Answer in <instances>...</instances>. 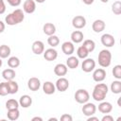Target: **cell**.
Masks as SVG:
<instances>
[{
  "mask_svg": "<svg viewBox=\"0 0 121 121\" xmlns=\"http://www.w3.org/2000/svg\"><path fill=\"white\" fill-rule=\"evenodd\" d=\"M25 19V12L21 9H16L5 17V23L9 26H15L22 23Z\"/></svg>",
  "mask_w": 121,
  "mask_h": 121,
  "instance_id": "cell-1",
  "label": "cell"
},
{
  "mask_svg": "<svg viewBox=\"0 0 121 121\" xmlns=\"http://www.w3.org/2000/svg\"><path fill=\"white\" fill-rule=\"evenodd\" d=\"M109 92V88L107 86L106 83H100L98 82L93 89V93H92V97L97 101H103L106 98V95Z\"/></svg>",
  "mask_w": 121,
  "mask_h": 121,
  "instance_id": "cell-2",
  "label": "cell"
},
{
  "mask_svg": "<svg viewBox=\"0 0 121 121\" xmlns=\"http://www.w3.org/2000/svg\"><path fill=\"white\" fill-rule=\"evenodd\" d=\"M97 60H98V64L102 68L109 67L111 65V62H112V53H111V51L108 50V49H102L98 53Z\"/></svg>",
  "mask_w": 121,
  "mask_h": 121,
  "instance_id": "cell-3",
  "label": "cell"
},
{
  "mask_svg": "<svg viewBox=\"0 0 121 121\" xmlns=\"http://www.w3.org/2000/svg\"><path fill=\"white\" fill-rule=\"evenodd\" d=\"M74 98H75V100L78 103L84 104V103H86V102L89 101V99H90V94L85 89H78V90L76 91L75 95H74Z\"/></svg>",
  "mask_w": 121,
  "mask_h": 121,
  "instance_id": "cell-4",
  "label": "cell"
},
{
  "mask_svg": "<svg viewBox=\"0 0 121 121\" xmlns=\"http://www.w3.org/2000/svg\"><path fill=\"white\" fill-rule=\"evenodd\" d=\"M95 68V61L92 58H86L81 63V69L85 73H90Z\"/></svg>",
  "mask_w": 121,
  "mask_h": 121,
  "instance_id": "cell-5",
  "label": "cell"
},
{
  "mask_svg": "<svg viewBox=\"0 0 121 121\" xmlns=\"http://www.w3.org/2000/svg\"><path fill=\"white\" fill-rule=\"evenodd\" d=\"M81 111H82V113L85 115V116H91V115H94L96 112V106L94 104V103H91V102H86L83 104L82 108H81Z\"/></svg>",
  "mask_w": 121,
  "mask_h": 121,
  "instance_id": "cell-6",
  "label": "cell"
},
{
  "mask_svg": "<svg viewBox=\"0 0 121 121\" xmlns=\"http://www.w3.org/2000/svg\"><path fill=\"white\" fill-rule=\"evenodd\" d=\"M55 87L60 92H65L69 88V80L64 77H60L55 83Z\"/></svg>",
  "mask_w": 121,
  "mask_h": 121,
  "instance_id": "cell-7",
  "label": "cell"
},
{
  "mask_svg": "<svg viewBox=\"0 0 121 121\" xmlns=\"http://www.w3.org/2000/svg\"><path fill=\"white\" fill-rule=\"evenodd\" d=\"M72 26L76 29H81L86 26V18L82 15H76L72 19Z\"/></svg>",
  "mask_w": 121,
  "mask_h": 121,
  "instance_id": "cell-8",
  "label": "cell"
},
{
  "mask_svg": "<svg viewBox=\"0 0 121 121\" xmlns=\"http://www.w3.org/2000/svg\"><path fill=\"white\" fill-rule=\"evenodd\" d=\"M106 71L104 68H97V69H94L93 72V79L95 82H102L105 78H106Z\"/></svg>",
  "mask_w": 121,
  "mask_h": 121,
  "instance_id": "cell-9",
  "label": "cell"
},
{
  "mask_svg": "<svg viewBox=\"0 0 121 121\" xmlns=\"http://www.w3.org/2000/svg\"><path fill=\"white\" fill-rule=\"evenodd\" d=\"M100 41H101V43L105 47H112L115 43V40H114L113 36L112 34H109V33L103 34L100 38Z\"/></svg>",
  "mask_w": 121,
  "mask_h": 121,
  "instance_id": "cell-10",
  "label": "cell"
},
{
  "mask_svg": "<svg viewBox=\"0 0 121 121\" xmlns=\"http://www.w3.org/2000/svg\"><path fill=\"white\" fill-rule=\"evenodd\" d=\"M23 10L27 14H31L36 10V2L34 0H26L23 3Z\"/></svg>",
  "mask_w": 121,
  "mask_h": 121,
  "instance_id": "cell-11",
  "label": "cell"
},
{
  "mask_svg": "<svg viewBox=\"0 0 121 121\" xmlns=\"http://www.w3.org/2000/svg\"><path fill=\"white\" fill-rule=\"evenodd\" d=\"M43 54V58H44L45 60H47V61L55 60L58 58V51H57L54 47L45 49Z\"/></svg>",
  "mask_w": 121,
  "mask_h": 121,
  "instance_id": "cell-12",
  "label": "cell"
},
{
  "mask_svg": "<svg viewBox=\"0 0 121 121\" xmlns=\"http://www.w3.org/2000/svg\"><path fill=\"white\" fill-rule=\"evenodd\" d=\"M27 87L30 91H33V92H36L40 89L41 87V80L38 78H35V77H32L30 78L28 80H27Z\"/></svg>",
  "mask_w": 121,
  "mask_h": 121,
  "instance_id": "cell-13",
  "label": "cell"
},
{
  "mask_svg": "<svg viewBox=\"0 0 121 121\" xmlns=\"http://www.w3.org/2000/svg\"><path fill=\"white\" fill-rule=\"evenodd\" d=\"M32 52L35 54V55H41L43 53L44 51V43L42 42V41H35L33 43H32Z\"/></svg>",
  "mask_w": 121,
  "mask_h": 121,
  "instance_id": "cell-14",
  "label": "cell"
},
{
  "mask_svg": "<svg viewBox=\"0 0 121 121\" xmlns=\"http://www.w3.org/2000/svg\"><path fill=\"white\" fill-rule=\"evenodd\" d=\"M106 27V24L103 20H100V19H97V20H95L92 24V28L93 30L95 32V33H100L102 32Z\"/></svg>",
  "mask_w": 121,
  "mask_h": 121,
  "instance_id": "cell-15",
  "label": "cell"
},
{
  "mask_svg": "<svg viewBox=\"0 0 121 121\" xmlns=\"http://www.w3.org/2000/svg\"><path fill=\"white\" fill-rule=\"evenodd\" d=\"M67 71H68V67L64 63H58L54 67V73L56 76H59V77L65 76L67 74Z\"/></svg>",
  "mask_w": 121,
  "mask_h": 121,
  "instance_id": "cell-16",
  "label": "cell"
},
{
  "mask_svg": "<svg viewBox=\"0 0 121 121\" xmlns=\"http://www.w3.org/2000/svg\"><path fill=\"white\" fill-rule=\"evenodd\" d=\"M98 111L104 114L110 113L112 111V103H110L108 101H104V100L100 101V103L98 105Z\"/></svg>",
  "mask_w": 121,
  "mask_h": 121,
  "instance_id": "cell-17",
  "label": "cell"
},
{
  "mask_svg": "<svg viewBox=\"0 0 121 121\" xmlns=\"http://www.w3.org/2000/svg\"><path fill=\"white\" fill-rule=\"evenodd\" d=\"M61 50L62 52L67 55V56H71L74 52H75V46L74 43L72 42H64L61 44Z\"/></svg>",
  "mask_w": 121,
  "mask_h": 121,
  "instance_id": "cell-18",
  "label": "cell"
},
{
  "mask_svg": "<svg viewBox=\"0 0 121 121\" xmlns=\"http://www.w3.org/2000/svg\"><path fill=\"white\" fill-rule=\"evenodd\" d=\"M43 91L45 95H53L56 92L55 84L51 81H45L43 84Z\"/></svg>",
  "mask_w": 121,
  "mask_h": 121,
  "instance_id": "cell-19",
  "label": "cell"
},
{
  "mask_svg": "<svg viewBox=\"0 0 121 121\" xmlns=\"http://www.w3.org/2000/svg\"><path fill=\"white\" fill-rule=\"evenodd\" d=\"M32 104V97L28 95H23L19 99V105L22 108H28Z\"/></svg>",
  "mask_w": 121,
  "mask_h": 121,
  "instance_id": "cell-20",
  "label": "cell"
},
{
  "mask_svg": "<svg viewBox=\"0 0 121 121\" xmlns=\"http://www.w3.org/2000/svg\"><path fill=\"white\" fill-rule=\"evenodd\" d=\"M84 35L80 30H75L71 33V41L73 43H79L83 41Z\"/></svg>",
  "mask_w": 121,
  "mask_h": 121,
  "instance_id": "cell-21",
  "label": "cell"
},
{
  "mask_svg": "<svg viewBox=\"0 0 121 121\" xmlns=\"http://www.w3.org/2000/svg\"><path fill=\"white\" fill-rule=\"evenodd\" d=\"M79 64V60H78V58L75 57V56H69L68 59L66 60V66L70 69H76L78 68Z\"/></svg>",
  "mask_w": 121,
  "mask_h": 121,
  "instance_id": "cell-22",
  "label": "cell"
},
{
  "mask_svg": "<svg viewBox=\"0 0 121 121\" xmlns=\"http://www.w3.org/2000/svg\"><path fill=\"white\" fill-rule=\"evenodd\" d=\"M2 77H3V78L6 79L7 81L12 80V79L15 78L16 73H15V71H14L12 68H7V69L3 70V72H2Z\"/></svg>",
  "mask_w": 121,
  "mask_h": 121,
  "instance_id": "cell-23",
  "label": "cell"
},
{
  "mask_svg": "<svg viewBox=\"0 0 121 121\" xmlns=\"http://www.w3.org/2000/svg\"><path fill=\"white\" fill-rule=\"evenodd\" d=\"M43 33L47 36H51V35H54L55 32H56V26L54 24L52 23H45L43 26Z\"/></svg>",
  "mask_w": 121,
  "mask_h": 121,
  "instance_id": "cell-24",
  "label": "cell"
},
{
  "mask_svg": "<svg viewBox=\"0 0 121 121\" xmlns=\"http://www.w3.org/2000/svg\"><path fill=\"white\" fill-rule=\"evenodd\" d=\"M110 89H111L112 93H113V94H115V95H119V94L121 93V81H120V79L113 80V81L111 83Z\"/></svg>",
  "mask_w": 121,
  "mask_h": 121,
  "instance_id": "cell-25",
  "label": "cell"
},
{
  "mask_svg": "<svg viewBox=\"0 0 121 121\" xmlns=\"http://www.w3.org/2000/svg\"><path fill=\"white\" fill-rule=\"evenodd\" d=\"M11 53V49L9 45L7 44H2L0 45V58L1 59H7L9 57Z\"/></svg>",
  "mask_w": 121,
  "mask_h": 121,
  "instance_id": "cell-26",
  "label": "cell"
},
{
  "mask_svg": "<svg viewBox=\"0 0 121 121\" xmlns=\"http://www.w3.org/2000/svg\"><path fill=\"white\" fill-rule=\"evenodd\" d=\"M8 85H9V95H14L17 94L19 91V85L18 83L12 79V80H9L8 81Z\"/></svg>",
  "mask_w": 121,
  "mask_h": 121,
  "instance_id": "cell-27",
  "label": "cell"
},
{
  "mask_svg": "<svg viewBox=\"0 0 121 121\" xmlns=\"http://www.w3.org/2000/svg\"><path fill=\"white\" fill-rule=\"evenodd\" d=\"M7 116H8V119L11 120V121H15L19 118L20 116V112L18 109H12V110H8V112H7Z\"/></svg>",
  "mask_w": 121,
  "mask_h": 121,
  "instance_id": "cell-28",
  "label": "cell"
},
{
  "mask_svg": "<svg viewBox=\"0 0 121 121\" xmlns=\"http://www.w3.org/2000/svg\"><path fill=\"white\" fill-rule=\"evenodd\" d=\"M8 65L9 68H17L19 65H20V60L19 58L15 57V56H12V57H9L8 59Z\"/></svg>",
  "mask_w": 121,
  "mask_h": 121,
  "instance_id": "cell-29",
  "label": "cell"
},
{
  "mask_svg": "<svg viewBox=\"0 0 121 121\" xmlns=\"http://www.w3.org/2000/svg\"><path fill=\"white\" fill-rule=\"evenodd\" d=\"M82 45L88 50L89 53L93 52V51L95 50V43L93 40H90V39L85 40V41L83 42V44H82Z\"/></svg>",
  "mask_w": 121,
  "mask_h": 121,
  "instance_id": "cell-30",
  "label": "cell"
},
{
  "mask_svg": "<svg viewBox=\"0 0 121 121\" xmlns=\"http://www.w3.org/2000/svg\"><path fill=\"white\" fill-rule=\"evenodd\" d=\"M77 55H78V58L84 60V59H86V58L88 57L89 52H88V50H87L83 45H80V46L77 49Z\"/></svg>",
  "mask_w": 121,
  "mask_h": 121,
  "instance_id": "cell-31",
  "label": "cell"
},
{
  "mask_svg": "<svg viewBox=\"0 0 121 121\" xmlns=\"http://www.w3.org/2000/svg\"><path fill=\"white\" fill-rule=\"evenodd\" d=\"M47 43L51 46V47H56L59 45L60 43V39L58 36H56L55 34L54 35H51V36H48L47 38Z\"/></svg>",
  "mask_w": 121,
  "mask_h": 121,
  "instance_id": "cell-32",
  "label": "cell"
},
{
  "mask_svg": "<svg viewBox=\"0 0 121 121\" xmlns=\"http://www.w3.org/2000/svg\"><path fill=\"white\" fill-rule=\"evenodd\" d=\"M19 101H17L16 99L10 98L6 102V108L7 110H12V109H18L19 108Z\"/></svg>",
  "mask_w": 121,
  "mask_h": 121,
  "instance_id": "cell-33",
  "label": "cell"
},
{
  "mask_svg": "<svg viewBox=\"0 0 121 121\" xmlns=\"http://www.w3.org/2000/svg\"><path fill=\"white\" fill-rule=\"evenodd\" d=\"M8 95H9L8 81H6V82H0V96H6Z\"/></svg>",
  "mask_w": 121,
  "mask_h": 121,
  "instance_id": "cell-34",
  "label": "cell"
},
{
  "mask_svg": "<svg viewBox=\"0 0 121 121\" xmlns=\"http://www.w3.org/2000/svg\"><path fill=\"white\" fill-rule=\"evenodd\" d=\"M112 11L115 14V15H120L121 14V2L119 0L115 1L112 5Z\"/></svg>",
  "mask_w": 121,
  "mask_h": 121,
  "instance_id": "cell-35",
  "label": "cell"
},
{
  "mask_svg": "<svg viewBox=\"0 0 121 121\" xmlns=\"http://www.w3.org/2000/svg\"><path fill=\"white\" fill-rule=\"evenodd\" d=\"M112 75L116 79H121V65L116 64L112 68Z\"/></svg>",
  "mask_w": 121,
  "mask_h": 121,
  "instance_id": "cell-36",
  "label": "cell"
},
{
  "mask_svg": "<svg viewBox=\"0 0 121 121\" xmlns=\"http://www.w3.org/2000/svg\"><path fill=\"white\" fill-rule=\"evenodd\" d=\"M8 2L9 5H10L11 7H18L21 5L22 0H6Z\"/></svg>",
  "mask_w": 121,
  "mask_h": 121,
  "instance_id": "cell-37",
  "label": "cell"
},
{
  "mask_svg": "<svg viewBox=\"0 0 121 121\" xmlns=\"http://www.w3.org/2000/svg\"><path fill=\"white\" fill-rule=\"evenodd\" d=\"M60 120L61 121H72L73 120V117L71 114H68V113H64L60 116Z\"/></svg>",
  "mask_w": 121,
  "mask_h": 121,
  "instance_id": "cell-38",
  "label": "cell"
},
{
  "mask_svg": "<svg viewBox=\"0 0 121 121\" xmlns=\"http://www.w3.org/2000/svg\"><path fill=\"white\" fill-rule=\"evenodd\" d=\"M6 11V4L4 0H0V14H3Z\"/></svg>",
  "mask_w": 121,
  "mask_h": 121,
  "instance_id": "cell-39",
  "label": "cell"
},
{
  "mask_svg": "<svg viewBox=\"0 0 121 121\" xmlns=\"http://www.w3.org/2000/svg\"><path fill=\"white\" fill-rule=\"evenodd\" d=\"M102 121H113V117L112 115H110L109 113H107L106 115H104L102 118H101Z\"/></svg>",
  "mask_w": 121,
  "mask_h": 121,
  "instance_id": "cell-40",
  "label": "cell"
},
{
  "mask_svg": "<svg viewBox=\"0 0 121 121\" xmlns=\"http://www.w3.org/2000/svg\"><path fill=\"white\" fill-rule=\"evenodd\" d=\"M5 27H6V26H5V23H4V22H2V21L0 20V33L4 32V30H5Z\"/></svg>",
  "mask_w": 121,
  "mask_h": 121,
  "instance_id": "cell-41",
  "label": "cell"
},
{
  "mask_svg": "<svg viewBox=\"0 0 121 121\" xmlns=\"http://www.w3.org/2000/svg\"><path fill=\"white\" fill-rule=\"evenodd\" d=\"M87 121H98V117H95V116L91 115V116H88Z\"/></svg>",
  "mask_w": 121,
  "mask_h": 121,
  "instance_id": "cell-42",
  "label": "cell"
},
{
  "mask_svg": "<svg viewBox=\"0 0 121 121\" xmlns=\"http://www.w3.org/2000/svg\"><path fill=\"white\" fill-rule=\"evenodd\" d=\"M81 1H82L85 5H88V6H89V5H92L95 0H81Z\"/></svg>",
  "mask_w": 121,
  "mask_h": 121,
  "instance_id": "cell-43",
  "label": "cell"
},
{
  "mask_svg": "<svg viewBox=\"0 0 121 121\" xmlns=\"http://www.w3.org/2000/svg\"><path fill=\"white\" fill-rule=\"evenodd\" d=\"M32 121H43V118L42 117H39V116H35V117H33L32 119H31Z\"/></svg>",
  "mask_w": 121,
  "mask_h": 121,
  "instance_id": "cell-44",
  "label": "cell"
},
{
  "mask_svg": "<svg viewBox=\"0 0 121 121\" xmlns=\"http://www.w3.org/2000/svg\"><path fill=\"white\" fill-rule=\"evenodd\" d=\"M36 3H39V4H42V3H44L46 0H34Z\"/></svg>",
  "mask_w": 121,
  "mask_h": 121,
  "instance_id": "cell-45",
  "label": "cell"
},
{
  "mask_svg": "<svg viewBox=\"0 0 121 121\" xmlns=\"http://www.w3.org/2000/svg\"><path fill=\"white\" fill-rule=\"evenodd\" d=\"M52 120H53V121H57L58 119H57L56 117H50V118L48 119V121H52Z\"/></svg>",
  "mask_w": 121,
  "mask_h": 121,
  "instance_id": "cell-46",
  "label": "cell"
},
{
  "mask_svg": "<svg viewBox=\"0 0 121 121\" xmlns=\"http://www.w3.org/2000/svg\"><path fill=\"white\" fill-rule=\"evenodd\" d=\"M120 98H121V97H119V98H118V101H117V104H118L119 107H121V105H120Z\"/></svg>",
  "mask_w": 121,
  "mask_h": 121,
  "instance_id": "cell-47",
  "label": "cell"
},
{
  "mask_svg": "<svg viewBox=\"0 0 121 121\" xmlns=\"http://www.w3.org/2000/svg\"><path fill=\"white\" fill-rule=\"evenodd\" d=\"M2 64H3V60H2V59L0 58V67L2 66Z\"/></svg>",
  "mask_w": 121,
  "mask_h": 121,
  "instance_id": "cell-48",
  "label": "cell"
},
{
  "mask_svg": "<svg viewBox=\"0 0 121 121\" xmlns=\"http://www.w3.org/2000/svg\"><path fill=\"white\" fill-rule=\"evenodd\" d=\"M102 3H107V2H109V0H100Z\"/></svg>",
  "mask_w": 121,
  "mask_h": 121,
  "instance_id": "cell-49",
  "label": "cell"
}]
</instances>
